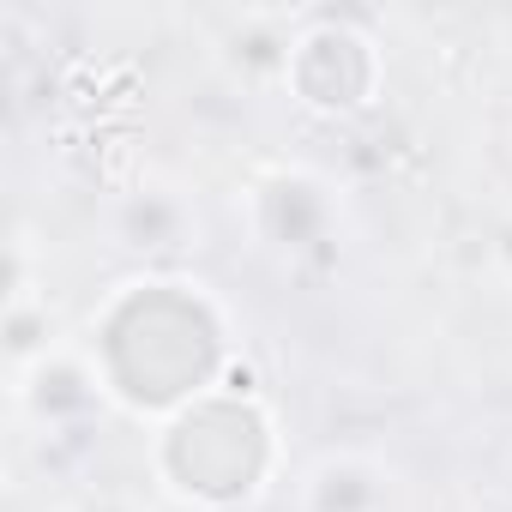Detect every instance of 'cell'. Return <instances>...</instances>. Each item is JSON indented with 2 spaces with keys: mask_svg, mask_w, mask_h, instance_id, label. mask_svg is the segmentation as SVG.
I'll return each mask as SVG.
<instances>
[{
  "mask_svg": "<svg viewBox=\"0 0 512 512\" xmlns=\"http://www.w3.org/2000/svg\"><path fill=\"white\" fill-rule=\"evenodd\" d=\"M386 506V476L356 458V452H332L308 470V512H380Z\"/></svg>",
  "mask_w": 512,
  "mask_h": 512,
  "instance_id": "obj_1",
  "label": "cell"
},
{
  "mask_svg": "<svg viewBox=\"0 0 512 512\" xmlns=\"http://www.w3.org/2000/svg\"><path fill=\"white\" fill-rule=\"evenodd\" d=\"M79 512H133V506H127V500H115V494H97V500H85Z\"/></svg>",
  "mask_w": 512,
  "mask_h": 512,
  "instance_id": "obj_2",
  "label": "cell"
},
{
  "mask_svg": "<svg viewBox=\"0 0 512 512\" xmlns=\"http://www.w3.org/2000/svg\"><path fill=\"white\" fill-rule=\"evenodd\" d=\"M494 247H500V260H506V266H512V223H506V229H500V241H494Z\"/></svg>",
  "mask_w": 512,
  "mask_h": 512,
  "instance_id": "obj_3",
  "label": "cell"
}]
</instances>
